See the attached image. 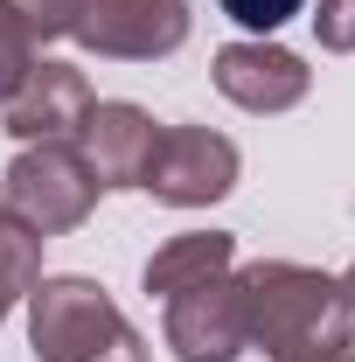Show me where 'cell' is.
I'll list each match as a JSON object with an SVG mask.
<instances>
[{
	"label": "cell",
	"mask_w": 355,
	"mask_h": 362,
	"mask_svg": "<svg viewBox=\"0 0 355 362\" xmlns=\"http://www.w3.org/2000/svg\"><path fill=\"white\" fill-rule=\"evenodd\" d=\"M35 63H42L35 28L21 21V7H14V0H0V105L28 84V70H35Z\"/></svg>",
	"instance_id": "obj_12"
},
{
	"label": "cell",
	"mask_w": 355,
	"mask_h": 362,
	"mask_svg": "<svg viewBox=\"0 0 355 362\" xmlns=\"http://www.w3.org/2000/svg\"><path fill=\"white\" fill-rule=\"evenodd\" d=\"M91 112V77L77 63H35L28 70V84L14 90L7 105H0V133L14 139V146H42V139H77Z\"/></svg>",
	"instance_id": "obj_9"
},
{
	"label": "cell",
	"mask_w": 355,
	"mask_h": 362,
	"mask_svg": "<svg viewBox=\"0 0 355 362\" xmlns=\"http://www.w3.org/2000/svg\"><path fill=\"white\" fill-rule=\"evenodd\" d=\"M161 341L175 349V362H237L251 349V327H244V286L237 272H216L202 286H188L175 300H161Z\"/></svg>",
	"instance_id": "obj_7"
},
{
	"label": "cell",
	"mask_w": 355,
	"mask_h": 362,
	"mask_svg": "<svg viewBox=\"0 0 355 362\" xmlns=\"http://www.w3.org/2000/svg\"><path fill=\"white\" fill-rule=\"evenodd\" d=\"M21 7V21L35 28V42H70V14H77V0H14Z\"/></svg>",
	"instance_id": "obj_15"
},
{
	"label": "cell",
	"mask_w": 355,
	"mask_h": 362,
	"mask_svg": "<svg viewBox=\"0 0 355 362\" xmlns=\"http://www.w3.org/2000/svg\"><path fill=\"white\" fill-rule=\"evenodd\" d=\"M98 175L84 168V153H77V139H42V146H21L14 153V168L0 175V209L14 216V223H28L35 237H70V230L91 223V209H98Z\"/></svg>",
	"instance_id": "obj_3"
},
{
	"label": "cell",
	"mask_w": 355,
	"mask_h": 362,
	"mask_svg": "<svg viewBox=\"0 0 355 362\" xmlns=\"http://www.w3.org/2000/svg\"><path fill=\"white\" fill-rule=\"evenodd\" d=\"M237 286H244L251 349H265V362H307L355 341L334 272L300 265V258H258V265H237Z\"/></svg>",
	"instance_id": "obj_1"
},
{
	"label": "cell",
	"mask_w": 355,
	"mask_h": 362,
	"mask_svg": "<svg viewBox=\"0 0 355 362\" xmlns=\"http://www.w3.org/2000/svg\"><path fill=\"white\" fill-rule=\"evenodd\" d=\"M35 279H42V237L0 209V293L21 307V300L35 293Z\"/></svg>",
	"instance_id": "obj_11"
},
{
	"label": "cell",
	"mask_w": 355,
	"mask_h": 362,
	"mask_svg": "<svg viewBox=\"0 0 355 362\" xmlns=\"http://www.w3.org/2000/svg\"><path fill=\"white\" fill-rule=\"evenodd\" d=\"M216 7L244 28V35H279L293 14H307V0H216Z\"/></svg>",
	"instance_id": "obj_13"
},
{
	"label": "cell",
	"mask_w": 355,
	"mask_h": 362,
	"mask_svg": "<svg viewBox=\"0 0 355 362\" xmlns=\"http://www.w3.org/2000/svg\"><path fill=\"white\" fill-rule=\"evenodd\" d=\"M216 272H237V237H230V230H181V237H168V244L146 258L139 286H146L153 300H175L188 286L216 279Z\"/></svg>",
	"instance_id": "obj_10"
},
{
	"label": "cell",
	"mask_w": 355,
	"mask_h": 362,
	"mask_svg": "<svg viewBox=\"0 0 355 362\" xmlns=\"http://www.w3.org/2000/svg\"><path fill=\"white\" fill-rule=\"evenodd\" d=\"M342 307H349V320H355V265L342 272Z\"/></svg>",
	"instance_id": "obj_16"
},
{
	"label": "cell",
	"mask_w": 355,
	"mask_h": 362,
	"mask_svg": "<svg viewBox=\"0 0 355 362\" xmlns=\"http://www.w3.org/2000/svg\"><path fill=\"white\" fill-rule=\"evenodd\" d=\"M7 314H14V300H7V293H0V327H7Z\"/></svg>",
	"instance_id": "obj_18"
},
{
	"label": "cell",
	"mask_w": 355,
	"mask_h": 362,
	"mask_svg": "<svg viewBox=\"0 0 355 362\" xmlns=\"http://www.w3.org/2000/svg\"><path fill=\"white\" fill-rule=\"evenodd\" d=\"M313 35L327 56H355V0H313Z\"/></svg>",
	"instance_id": "obj_14"
},
{
	"label": "cell",
	"mask_w": 355,
	"mask_h": 362,
	"mask_svg": "<svg viewBox=\"0 0 355 362\" xmlns=\"http://www.w3.org/2000/svg\"><path fill=\"white\" fill-rule=\"evenodd\" d=\"M195 28L188 0H77L70 42H84L105 63H161Z\"/></svg>",
	"instance_id": "obj_4"
},
{
	"label": "cell",
	"mask_w": 355,
	"mask_h": 362,
	"mask_svg": "<svg viewBox=\"0 0 355 362\" xmlns=\"http://www.w3.org/2000/svg\"><path fill=\"white\" fill-rule=\"evenodd\" d=\"M307 362H355V341L349 349H327V356H307Z\"/></svg>",
	"instance_id": "obj_17"
},
{
	"label": "cell",
	"mask_w": 355,
	"mask_h": 362,
	"mask_svg": "<svg viewBox=\"0 0 355 362\" xmlns=\"http://www.w3.org/2000/svg\"><path fill=\"white\" fill-rule=\"evenodd\" d=\"M237 175H244V153H237L230 133H216V126H161L146 195L168 202V209H209L237 188Z\"/></svg>",
	"instance_id": "obj_5"
},
{
	"label": "cell",
	"mask_w": 355,
	"mask_h": 362,
	"mask_svg": "<svg viewBox=\"0 0 355 362\" xmlns=\"http://www.w3.org/2000/svg\"><path fill=\"white\" fill-rule=\"evenodd\" d=\"M28 349L35 362H146L139 327L84 272H42L28 293Z\"/></svg>",
	"instance_id": "obj_2"
},
{
	"label": "cell",
	"mask_w": 355,
	"mask_h": 362,
	"mask_svg": "<svg viewBox=\"0 0 355 362\" xmlns=\"http://www.w3.org/2000/svg\"><path fill=\"white\" fill-rule=\"evenodd\" d=\"M209 77H216V90L237 105V112H251V119H279V112L307 105V90H313L307 56L286 49V42H272V35L223 42L216 63H209Z\"/></svg>",
	"instance_id": "obj_6"
},
{
	"label": "cell",
	"mask_w": 355,
	"mask_h": 362,
	"mask_svg": "<svg viewBox=\"0 0 355 362\" xmlns=\"http://www.w3.org/2000/svg\"><path fill=\"white\" fill-rule=\"evenodd\" d=\"M153 146H161V119L133 105V98H91L84 126H77V153L98 175V188H146V168H153Z\"/></svg>",
	"instance_id": "obj_8"
}]
</instances>
